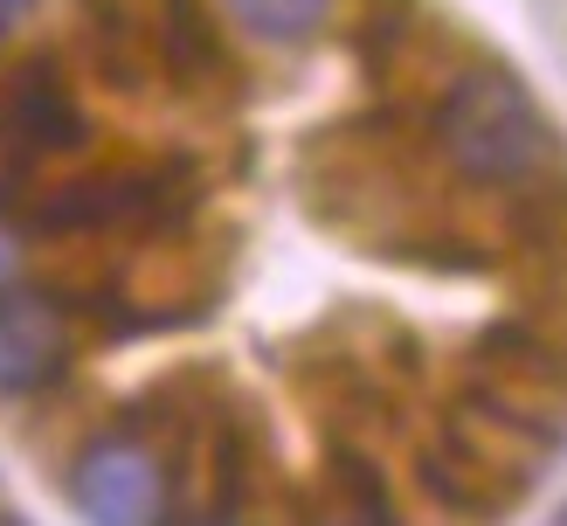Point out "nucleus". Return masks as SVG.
Instances as JSON below:
<instances>
[{
	"instance_id": "obj_7",
	"label": "nucleus",
	"mask_w": 567,
	"mask_h": 526,
	"mask_svg": "<svg viewBox=\"0 0 567 526\" xmlns=\"http://www.w3.org/2000/svg\"><path fill=\"white\" fill-rule=\"evenodd\" d=\"M21 8H28V0H0V28H8V21H14Z\"/></svg>"
},
{
	"instance_id": "obj_4",
	"label": "nucleus",
	"mask_w": 567,
	"mask_h": 526,
	"mask_svg": "<svg viewBox=\"0 0 567 526\" xmlns=\"http://www.w3.org/2000/svg\"><path fill=\"white\" fill-rule=\"evenodd\" d=\"M236 21L264 42H305L311 28L332 14V0H229Z\"/></svg>"
},
{
	"instance_id": "obj_5",
	"label": "nucleus",
	"mask_w": 567,
	"mask_h": 526,
	"mask_svg": "<svg viewBox=\"0 0 567 526\" xmlns=\"http://www.w3.org/2000/svg\"><path fill=\"white\" fill-rule=\"evenodd\" d=\"M14 277H21V243H14L8 221H0V298L14 291Z\"/></svg>"
},
{
	"instance_id": "obj_1",
	"label": "nucleus",
	"mask_w": 567,
	"mask_h": 526,
	"mask_svg": "<svg viewBox=\"0 0 567 526\" xmlns=\"http://www.w3.org/2000/svg\"><path fill=\"white\" fill-rule=\"evenodd\" d=\"M436 138L457 174L485 181V187H519L554 159V132L540 118V104L505 70H477L436 111Z\"/></svg>"
},
{
	"instance_id": "obj_3",
	"label": "nucleus",
	"mask_w": 567,
	"mask_h": 526,
	"mask_svg": "<svg viewBox=\"0 0 567 526\" xmlns=\"http://www.w3.org/2000/svg\"><path fill=\"white\" fill-rule=\"evenodd\" d=\"M70 368V319L55 298H0V395H35Z\"/></svg>"
},
{
	"instance_id": "obj_2",
	"label": "nucleus",
	"mask_w": 567,
	"mask_h": 526,
	"mask_svg": "<svg viewBox=\"0 0 567 526\" xmlns=\"http://www.w3.org/2000/svg\"><path fill=\"white\" fill-rule=\"evenodd\" d=\"M76 506L91 526H159L166 513V471L146 443L104 436L76 457Z\"/></svg>"
},
{
	"instance_id": "obj_6",
	"label": "nucleus",
	"mask_w": 567,
	"mask_h": 526,
	"mask_svg": "<svg viewBox=\"0 0 567 526\" xmlns=\"http://www.w3.org/2000/svg\"><path fill=\"white\" fill-rule=\"evenodd\" d=\"M319 526H388V519H367V513H332V519H319Z\"/></svg>"
}]
</instances>
